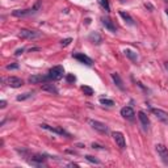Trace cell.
<instances>
[{
  "mask_svg": "<svg viewBox=\"0 0 168 168\" xmlns=\"http://www.w3.org/2000/svg\"><path fill=\"white\" fill-rule=\"evenodd\" d=\"M42 127V129L45 130H49L51 133H55V134H59V135H66V137H70V134L68 133H66V130H63L62 127H55V126H50V125H46V123H41L39 125Z\"/></svg>",
  "mask_w": 168,
  "mask_h": 168,
  "instance_id": "cell-7",
  "label": "cell"
},
{
  "mask_svg": "<svg viewBox=\"0 0 168 168\" xmlns=\"http://www.w3.org/2000/svg\"><path fill=\"white\" fill-rule=\"evenodd\" d=\"M121 116L123 118H126V120H134V116H135V113L134 110H133V108L131 106H123L122 109H121Z\"/></svg>",
  "mask_w": 168,
  "mask_h": 168,
  "instance_id": "cell-10",
  "label": "cell"
},
{
  "mask_svg": "<svg viewBox=\"0 0 168 168\" xmlns=\"http://www.w3.org/2000/svg\"><path fill=\"white\" fill-rule=\"evenodd\" d=\"M86 159H87L88 162H92V163H96V164H100V160L95 159V158L91 156V155H87V156H86Z\"/></svg>",
  "mask_w": 168,
  "mask_h": 168,
  "instance_id": "cell-25",
  "label": "cell"
},
{
  "mask_svg": "<svg viewBox=\"0 0 168 168\" xmlns=\"http://www.w3.org/2000/svg\"><path fill=\"white\" fill-rule=\"evenodd\" d=\"M123 54L130 59V61H133V62H137L138 61V55H137V53H134L133 50H129V49H126L125 51H123Z\"/></svg>",
  "mask_w": 168,
  "mask_h": 168,
  "instance_id": "cell-18",
  "label": "cell"
},
{
  "mask_svg": "<svg viewBox=\"0 0 168 168\" xmlns=\"http://www.w3.org/2000/svg\"><path fill=\"white\" fill-rule=\"evenodd\" d=\"M82 91L84 92V95H87V96H92L93 95V90L91 87H88V86H83L82 87Z\"/></svg>",
  "mask_w": 168,
  "mask_h": 168,
  "instance_id": "cell-22",
  "label": "cell"
},
{
  "mask_svg": "<svg viewBox=\"0 0 168 168\" xmlns=\"http://www.w3.org/2000/svg\"><path fill=\"white\" fill-rule=\"evenodd\" d=\"M22 49H18V50H16V53H14V55H20V54H22Z\"/></svg>",
  "mask_w": 168,
  "mask_h": 168,
  "instance_id": "cell-29",
  "label": "cell"
},
{
  "mask_svg": "<svg viewBox=\"0 0 168 168\" xmlns=\"http://www.w3.org/2000/svg\"><path fill=\"white\" fill-rule=\"evenodd\" d=\"M166 67H167V70H168V63H166Z\"/></svg>",
  "mask_w": 168,
  "mask_h": 168,
  "instance_id": "cell-31",
  "label": "cell"
},
{
  "mask_svg": "<svg viewBox=\"0 0 168 168\" xmlns=\"http://www.w3.org/2000/svg\"><path fill=\"white\" fill-rule=\"evenodd\" d=\"M101 21H102V25L105 26L108 30L109 32H112V33H116V30H117V28H116V25L113 24V21L110 18H108V17H102L101 18Z\"/></svg>",
  "mask_w": 168,
  "mask_h": 168,
  "instance_id": "cell-12",
  "label": "cell"
},
{
  "mask_svg": "<svg viewBox=\"0 0 168 168\" xmlns=\"http://www.w3.org/2000/svg\"><path fill=\"white\" fill-rule=\"evenodd\" d=\"M71 41H72V38H66V39H62L61 41V45L62 46H68L71 43Z\"/></svg>",
  "mask_w": 168,
  "mask_h": 168,
  "instance_id": "cell-26",
  "label": "cell"
},
{
  "mask_svg": "<svg viewBox=\"0 0 168 168\" xmlns=\"http://www.w3.org/2000/svg\"><path fill=\"white\" fill-rule=\"evenodd\" d=\"M49 80H50V78H49V75H33L28 79V82L30 84H41V83H47Z\"/></svg>",
  "mask_w": 168,
  "mask_h": 168,
  "instance_id": "cell-8",
  "label": "cell"
},
{
  "mask_svg": "<svg viewBox=\"0 0 168 168\" xmlns=\"http://www.w3.org/2000/svg\"><path fill=\"white\" fill-rule=\"evenodd\" d=\"M151 112H152V114H155L158 118H159V120L164 121V122L168 121V113H166L164 110H162V109H156V108H151Z\"/></svg>",
  "mask_w": 168,
  "mask_h": 168,
  "instance_id": "cell-13",
  "label": "cell"
},
{
  "mask_svg": "<svg viewBox=\"0 0 168 168\" xmlns=\"http://www.w3.org/2000/svg\"><path fill=\"white\" fill-rule=\"evenodd\" d=\"M7 83H8V86L12 87V88H20V87H21L22 84H24V82H22L20 78H17V76L8 78V79H7Z\"/></svg>",
  "mask_w": 168,
  "mask_h": 168,
  "instance_id": "cell-11",
  "label": "cell"
},
{
  "mask_svg": "<svg viewBox=\"0 0 168 168\" xmlns=\"http://www.w3.org/2000/svg\"><path fill=\"white\" fill-rule=\"evenodd\" d=\"M32 95H33L32 92H26V93H22V95L17 96V101H22V100H26V98L32 97Z\"/></svg>",
  "mask_w": 168,
  "mask_h": 168,
  "instance_id": "cell-24",
  "label": "cell"
},
{
  "mask_svg": "<svg viewBox=\"0 0 168 168\" xmlns=\"http://www.w3.org/2000/svg\"><path fill=\"white\" fill-rule=\"evenodd\" d=\"M45 160H46V156H43V155H33L30 163L33 166H41V164H43Z\"/></svg>",
  "mask_w": 168,
  "mask_h": 168,
  "instance_id": "cell-15",
  "label": "cell"
},
{
  "mask_svg": "<svg viewBox=\"0 0 168 168\" xmlns=\"http://www.w3.org/2000/svg\"><path fill=\"white\" fill-rule=\"evenodd\" d=\"M138 118H139L142 126L145 127L146 130L149 129V126H150V120H149V117H147L146 113H145V112H139V113H138Z\"/></svg>",
  "mask_w": 168,
  "mask_h": 168,
  "instance_id": "cell-14",
  "label": "cell"
},
{
  "mask_svg": "<svg viewBox=\"0 0 168 168\" xmlns=\"http://www.w3.org/2000/svg\"><path fill=\"white\" fill-rule=\"evenodd\" d=\"M20 38H24V39H34V38H38L41 34L36 30H29V29H21L18 33Z\"/></svg>",
  "mask_w": 168,
  "mask_h": 168,
  "instance_id": "cell-4",
  "label": "cell"
},
{
  "mask_svg": "<svg viewBox=\"0 0 168 168\" xmlns=\"http://www.w3.org/2000/svg\"><path fill=\"white\" fill-rule=\"evenodd\" d=\"M155 150L158 152V155H159V158L162 159V162L168 166V149L167 147L164 145H162V143H158L155 146Z\"/></svg>",
  "mask_w": 168,
  "mask_h": 168,
  "instance_id": "cell-3",
  "label": "cell"
},
{
  "mask_svg": "<svg viewBox=\"0 0 168 168\" xmlns=\"http://www.w3.org/2000/svg\"><path fill=\"white\" fill-rule=\"evenodd\" d=\"M88 123H90V125H91L95 130L102 133V134H106V133H108V126H106L104 122L96 121V120H90V121H88Z\"/></svg>",
  "mask_w": 168,
  "mask_h": 168,
  "instance_id": "cell-5",
  "label": "cell"
},
{
  "mask_svg": "<svg viewBox=\"0 0 168 168\" xmlns=\"http://www.w3.org/2000/svg\"><path fill=\"white\" fill-rule=\"evenodd\" d=\"M16 68H18L17 63H14V65H8V66H7V70H16Z\"/></svg>",
  "mask_w": 168,
  "mask_h": 168,
  "instance_id": "cell-27",
  "label": "cell"
},
{
  "mask_svg": "<svg viewBox=\"0 0 168 168\" xmlns=\"http://www.w3.org/2000/svg\"><path fill=\"white\" fill-rule=\"evenodd\" d=\"M100 104H102V105H106V106H113L114 105V101L113 100H109V98H100Z\"/></svg>",
  "mask_w": 168,
  "mask_h": 168,
  "instance_id": "cell-21",
  "label": "cell"
},
{
  "mask_svg": "<svg viewBox=\"0 0 168 168\" xmlns=\"http://www.w3.org/2000/svg\"><path fill=\"white\" fill-rule=\"evenodd\" d=\"M75 80H76V78L74 76V75H71V74H70V75H67V82L68 83H72V82H75Z\"/></svg>",
  "mask_w": 168,
  "mask_h": 168,
  "instance_id": "cell-28",
  "label": "cell"
},
{
  "mask_svg": "<svg viewBox=\"0 0 168 168\" xmlns=\"http://www.w3.org/2000/svg\"><path fill=\"white\" fill-rule=\"evenodd\" d=\"M112 137H113V139H114L116 145L120 147L121 150L125 149V147H126V142H125V137H123L122 133H120V131H114V133L112 134Z\"/></svg>",
  "mask_w": 168,
  "mask_h": 168,
  "instance_id": "cell-6",
  "label": "cell"
},
{
  "mask_svg": "<svg viewBox=\"0 0 168 168\" xmlns=\"http://www.w3.org/2000/svg\"><path fill=\"white\" fill-rule=\"evenodd\" d=\"M120 16H121L123 20H125V21H126L127 24H129V25H134V24H135V22H134V20H133V17H131L127 12L121 11V12H120Z\"/></svg>",
  "mask_w": 168,
  "mask_h": 168,
  "instance_id": "cell-17",
  "label": "cell"
},
{
  "mask_svg": "<svg viewBox=\"0 0 168 168\" xmlns=\"http://www.w3.org/2000/svg\"><path fill=\"white\" fill-rule=\"evenodd\" d=\"M41 7H42V2H41V0H37L36 4H34L32 8H29V9H16V11L12 12V14H13V16H16V17L32 16V14H36L39 9H41Z\"/></svg>",
  "mask_w": 168,
  "mask_h": 168,
  "instance_id": "cell-1",
  "label": "cell"
},
{
  "mask_svg": "<svg viewBox=\"0 0 168 168\" xmlns=\"http://www.w3.org/2000/svg\"><path fill=\"white\" fill-rule=\"evenodd\" d=\"M90 39H91L93 43H97V45L101 42V37L98 36V33H92L91 36H90Z\"/></svg>",
  "mask_w": 168,
  "mask_h": 168,
  "instance_id": "cell-20",
  "label": "cell"
},
{
  "mask_svg": "<svg viewBox=\"0 0 168 168\" xmlns=\"http://www.w3.org/2000/svg\"><path fill=\"white\" fill-rule=\"evenodd\" d=\"M42 90L43 91H47V92H51V93H55V95L58 93V90L55 88V86H53V84H46L45 83L42 86Z\"/></svg>",
  "mask_w": 168,
  "mask_h": 168,
  "instance_id": "cell-19",
  "label": "cell"
},
{
  "mask_svg": "<svg viewBox=\"0 0 168 168\" xmlns=\"http://www.w3.org/2000/svg\"><path fill=\"white\" fill-rule=\"evenodd\" d=\"M112 79H113V82L116 83V86L120 88L121 91H125V87H123V83H122V79L120 78V75H118L117 72H113L112 74Z\"/></svg>",
  "mask_w": 168,
  "mask_h": 168,
  "instance_id": "cell-16",
  "label": "cell"
},
{
  "mask_svg": "<svg viewBox=\"0 0 168 168\" xmlns=\"http://www.w3.org/2000/svg\"><path fill=\"white\" fill-rule=\"evenodd\" d=\"M98 3H100V6L105 9L106 12H109L110 11V7H109V2L108 0H98Z\"/></svg>",
  "mask_w": 168,
  "mask_h": 168,
  "instance_id": "cell-23",
  "label": "cell"
},
{
  "mask_svg": "<svg viewBox=\"0 0 168 168\" xmlns=\"http://www.w3.org/2000/svg\"><path fill=\"white\" fill-rule=\"evenodd\" d=\"M6 105H7V102L4 101V100H2V101H0V106H2V108H6Z\"/></svg>",
  "mask_w": 168,
  "mask_h": 168,
  "instance_id": "cell-30",
  "label": "cell"
},
{
  "mask_svg": "<svg viewBox=\"0 0 168 168\" xmlns=\"http://www.w3.org/2000/svg\"><path fill=\"white\" fill-rule=\"evenodd\" d=\"M74 58H75V59H78L79 62L84 63V65H87V66H92V63H93V61H92V59H91L90 57H88V55H86V54H83V53L74 54Z\"/></svg>",
  "mask_w": 168,
  "mask_h": 168,
  "instance_id": "cell-9",
  "label": "cell"
},
{
  "mask_svg": "<svg viewBox=\"0 0 168 168\" xmlns=\"http://www.w3.org/2000/svg\"><path fill=\"white\" fill-rule=\"evenodd\" d=\"M63 74H65L63 67L62 66H55L49 71V78H50V80L57 82V80H61V79L63 78Z\"/></svg>",
  "mask_w": 168,
  "mask_h": 168,
  "instance_id": "cell-2",
  "label": "cell"
}]
</instances>
